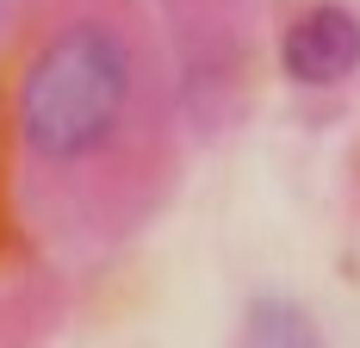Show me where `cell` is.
Instances as JSON below:
<instances>
[{"label": "cell", "instance_id": "3957f363", "mask_svg": "<svg viewBox=\"0 0 360 348\" xmlns=\"http://www.w3.org/2000/svg\"><path fill=\"white\" fill-rule=\"evenodd\" d=\"M243 348H323V342H317L311 311H298L292 299H261V305L249 311Z\"/></svg>", "mask_w": 360, "mask_h": 348}, {"label": "cell", "instance_id": "7a4b0ae2", "mask_svg": "<svg viewBox=\"0 0 360 348\" xmlns=\"http://www.w3.org/2000/svg\"><path fill=\"white\" fill-rule=\"evenodd\" d=\"M280 63L304 87H329V81L354 75L360 69V19L348 6H311V13H298L286 44H280Z\"/></svg>", "mask_w": 360, "mask_h": 348}, {"label": "cell", "instance_id": "6da1fadb", "mask_svg": "<svg viewBox=\"0 0 360 348\" xmlns=\"http://www.w3.org/2000/svg\"><path fill=\"white\" fill-rule=\"evenodd\" d=\"M124 94H131L124 37L100 19H81V25L50 37L37 50V63L25 69L19 131L44 162H75V156H87L112 137Z\"/></svg>", "mask_w": 360, "mask_h": 348}]
</instances>
